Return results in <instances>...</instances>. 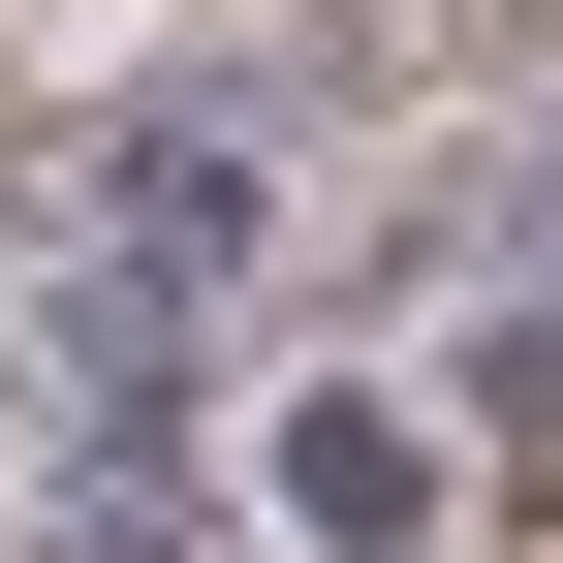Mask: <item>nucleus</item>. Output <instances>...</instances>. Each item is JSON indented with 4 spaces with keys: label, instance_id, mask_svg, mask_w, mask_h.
I'll list each match as a JSON object with an SVG mask.
<instances>
[{
    "label": "nucleus",
    "instance_id": "1",
    "mask_svg": "<svg viewBox=\"0 0 563 563\" xmlns=\"http://www.w3.org/2000/svg\"><path fill=\"white\" fill-rule=\"evenodd\" d=\"M282 532H313V563H407V532H439V407L313 376V407H282Z\"/></svg>",
    "mask_w": 563,
    "mask_h": 563
},
{
    "label": "nucleus",
    "instance_id": "2",
    "mask_svg": "<svg viewBox=\"0 0 563 563\" xmlns=\"http://www.w3.org/2000/svg\"><path fill=\"white\" fill-rule=\"evenodd\" d=\"M188 282H251V157H220V125L95 157V313H188Z\"/></svg>",
    "mask_w": 563,
    "mask_h": 563
}]
</instances>
